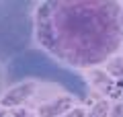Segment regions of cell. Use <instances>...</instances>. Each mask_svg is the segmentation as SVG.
Wrapping results in <instances>:
<instances>
[{
    "label": "cell",
    "instance_id": "obj_9",
    "mask_svg": "<svg viewBox=\"0 0 123 117\" xmlns=\"http://www.w3.org/2000/svg\"><path fill=\"white\" fill-rule=\"evenodd\" d=\"M14 115H17V117H31V113H29V111H25V109H18Z\"/></svg>",
    "mask_w": 123,
    "mask_h": 117
},
{
    "label": "cell",
    "instance_id": "obj_4",
    "mask_svg": "<svg viewBox=\"0 0 123 117\" xmlns=\"http://www.w3.org/2000/svg\"><path fill=\"white\" fill-rule=\"evenodd\" d=\"M35 82H23V84H17V86L8 88V92H6L4 97H2V105H6V107H12V105H18L23 103V101H27L33 92H35Z\"/></svg>",
    "mask_w": 123,
    "mask_h": 117
},
{
    "label": "cell",
    "instance_id": "obj_2",
    "mask_svg": "<svg viewBox=\"0 0 123 117\" xmlns=\"http://www.w3.org/2000/svg\"><path fill=\"white\" fill-rule=\"evenodd\" d=\"M23 82L53 84V86L62 88L64 92H68L72 99H78V101H86L88 92H90L88 82L82 74L60 64L41 47H29L27 52H23L21 56H17L14 60L6 64L4 86L12 88Z\"/></svg>",
    "mask_w": 123,
    "mask_h": 117
},
{
    "label": "cell",
    "instance_id": "obj_10",
    "mask_svg": "<svg viewBox=\"0 0 123 117\" xmlns=\"http://www.w3.org/2000/svg\"><path fill=\"white\" fill-rule=\"evenodd\" d=\"M0 117H6V115H4V111H2V109H0Z\"/></svg>",
    "mask_w": 123,
    "mask_h": 117
},
{
    "label": "cell",
    "instance_id": "obj_8",
    "mask_svg": "<svg viewBox=\"0 0 123 117\" xmlns=\"http://www.w3.org/2000/svg\"><path fill=\"white\" fill-rule=\"evenodd\" d=\"M62 117H82V111H80V109H74V111H70V113H64Z\"/></svg>",
    "mask_w": 123,
    "mask_h": 117
},
{
    "label": "cell",
    "instance_id": "obj_3",
    "mask_svg": "<svg viewBox=\"0 0 123 117\" xmlns=\"http://www.w3.org/2000/svg\"><path fill=\"white\" fill-rule=\"evenodd\" d=\"M35 8L31 0H0V66L21 56L35 39Z\"/></svg>",
    "mask_w": 123,
    "mask_h": 117
},
{
    "label": "cell",
    "instance_id": "obj_7",
    "mask_svg": "<svg viewBox=\"0 0 123 117\" xmlns=\"http://www.w3.org/2000/svg\"><path fill=\"white\" fill-rule=\"evenodd\" d=\"M6 91L4 86V66H0V99H2V92Z\"/></svg>",
    "mask_w": 123,
    "mask_h": 117
},
{
    "label": "cell",
    "instance_id": "obj_1",
    "mask_svg": "<svg viewBox=\"0 0 123 117\" xmlns=\"http://www.w3.org/2000/svg\"><path fill=\"white\" fill-rule=\"evenodd\" d=\"M41 49L68 68L107 62L123 43L121 4L113 0H45L37 4Z\"/></svg>",
    "mask_w": 123,
    "mask_h": 117
},
{
    "label": "cell",
    "instance_id": "obj_6",
    "mask_svg": "<svg viewBox=\"0 0 123 117\" xmlns=\"http://www.w3.org/2000/svg\"><path fill=\"white\" fill-rule=\"evenodd\" d=\"M105 111H107V105L105 103H98L97 107L88 113V117H105Z\"/></svg>",
    "mask_w": 123,
    "mask_h": 117
},
{
    "label": "cell",
    "instance_id": "obj_5",
    "mask_svg": "<svg viewBox=\"0 0 123 117\" xmlns=\"http://www.w3.org/2000/svg\"><path fill=\"white\" fill-rule=\"evenodd\" d=\"M72 107V97H62V99H55L47 105H41L39 113L43 117H51V115H64L68 113V109Z\"/></svg>",
    "mask_w": 123,
    "mask_h": 117
}]
</instances>
